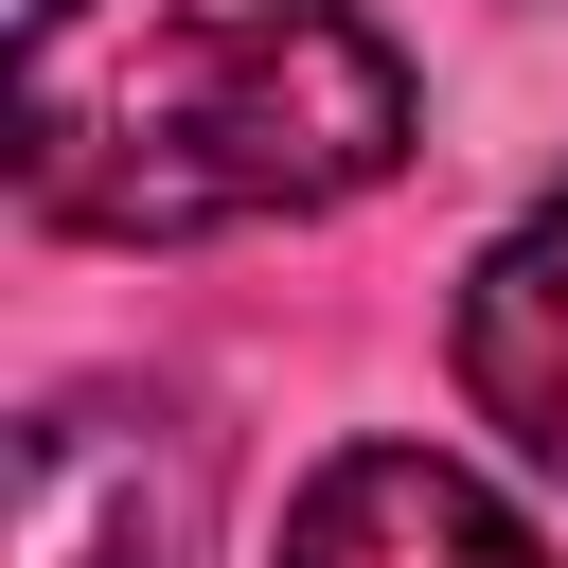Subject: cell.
<instances>
[{
    "instance_id": "1",
    "label": "cell",
    "mask_w": 568,
    "mask_h": 568,
    "mask_svg": "<svg viewBox=\"0 0 568 568\" xmlns=\"http://www.w3.org/2000/svg\"><path fill=\"white\" fill-rule=\"evenodd\" d=\"M0 160L18 213L89 248L284 231L408 160V53L373 0H36Z\"/></svg>"
},
{
    "instance_id": "2",
    "label": "cell",
    "mask_w": 568,
    "mask_h": 568,
    "mask_svg": "<svg viewBox=\"0 0 568 568\" xmlns=\"http://www.w3.org/2000/svg\"><path fill=\"white\" fill-rule=\"evenodd\" d=\"M213 550V426L142 373H89L18 426V532L0 568H195Z\"/></svg>"
},
{
    "instance_id": "3",
    "label": "cell",
    "mask_w": 568,
    "mask_h": 568,
    "mask_svg": "<svg viewBox=\"0 0 568 568\" xmlns=\"http://www.w3.org/2000/svg\"><path fill=\"white\" fill-rule=\"evenodd\" d=\"M284 568H550V532L444 444H337L284 515Z\"/></svg>"
},
{
    "instance_id": "4",
    "label": "cell",
    "mask_w": 568,
    "mask_h": 568,
    "mask_svg": "<svg viewBox=\"0 0 568 568\" xmlns=\"http://www.w3.org/2000/svg\"><path fill=\"white\" fill-rule=\"evenodd\" d=\"M462 408L568 497V178L462 266Z\"/></svg>"
}]
</instances>
